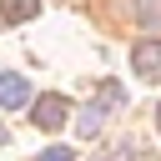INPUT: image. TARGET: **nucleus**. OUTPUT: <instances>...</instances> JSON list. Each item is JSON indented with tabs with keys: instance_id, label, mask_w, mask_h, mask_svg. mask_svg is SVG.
I'll use <instances>...</instances> for the list:
<instances>
[{
	"instance_id": "8",
	"label": "nucleus",
	"mask_w": 161,
	"mask_h": 161,
	"mask_svg": "<svg viewBox=\"0 0 161 161\" xmlns=\"http://www.w3.org/2000/svg\"><path fill=\"white\" fill-rule=\"evenodd\" d=\"M5 141H10V131H5V126H0V146H5Z\"/></svg>"
},
{
	"instance_id": "9",
	"label": "nucleus",
	"mask_w": 161,
	"mask_h": 161,
	"mask_svg": "<svg viewBox=\"0 0 161 161\" xmlns=\"http://www.w3.org/2000/svg\"><path fill=\"white\" fill-rule=\"evenodd\" d=\"M156 131H161V106H156Z\"/></svg>"
},
{
	"instance_id": "2",
	"label": "nucleus",
	"mask_w": 161,
	"mask_h": 161,
	"mask_svg": "<svg viewBox=\"0 0 161 161\" xmlns=\"http://www.w3.org/2000/svg\"><path fill=\"white\" fill-rule=\"evenodd\" d=\"M30 121H35L40 131H60V126L70 121V101H65V96H40V101L30 106Z\"/></svg>"
},
{
	"instance_id": "1",
	"label": "nucleus",
	"mask_w": 161,
	"mask_h": 161,
	"mask_svg": "<svg viewBox=\"0 0 161 161\" xmlns=\"http://www.w3.org/2000/svg\"><path fill=\"white\" fill-rule=\"evenodd\" d=\"M121 101H126V96H121V80H101V91H96V96L80 106V116H75V131H80V136H96V131L106 126V116H111Z\"/></svg>"
},
{
	"instance_id": "5",
	"label": "nucleus",
	"mask_w": 161,
	"mask_h": 161,
	"mask_svg": "<svg viewBox=\"0 0 161 161\" xmlns=\"http://www.w3.org/2000/svg\"><path fill=\"white\" fill-rule=\"evenodd\" d=\"M40 15V0H0V20L5 25H25Z\"/></svg>"
},
{
	"instance_id": "7",
	"label": "nucleus",
	"mask_w": 161,
	"mask_h": 161,
	"mask_svg": "<svg viewBox=\"0 0 161 161\" xmlns=\"http://www.w3.org/2000/svg\"><path fill=\"white\" fill-rule=\"evenodd\" d=\"M40 161H75V151L70 146H50V151H40Z\"/></svg>"
},
{
	"instance_id": "4",
	"label": "nucleus",
	"mask_w": 161,
	"mask_h": 161,
	"mask_svg": "<svg viewBox=\"0 0 161 161\" xmlns=\"http://www.w3.org/2000/svg\"><path fill=\"white\" fill-rule=\"evenodd\" d=\"M25 101H30V80L15 75V70H5V75H0V111H15V106H25Z\"/></svg>"
},
{
	"instance_id": "3",
	"label": "nucleus",
	"mask_w": 161,
	"mask_h": 161,
	"mask_svg": "<svg viewBox=\"0 0 161 161\" xmlns=\"http://www.w3.org/2000/svg\"><path fill=\"white\" fill-rule=\"evenodd\" d=\"M131 65H136L141 80H161V40H141L131 50Z\"/></svg>"
},
{
	"instance_id": "6",
	"label": "nucleus",
	"mask_w": 161,
	"mask_h": 161,
	"mask_svg": "<svg viewBox=\"0 0 161 161\" xmlns=\"http://www.w3.org/2000/svg\"><path fill=\"white\" fill-rule=\"evenodd\" d=\"M136 25L146 35H161V0H136Z\"/></svg>"
}]
</instances>
